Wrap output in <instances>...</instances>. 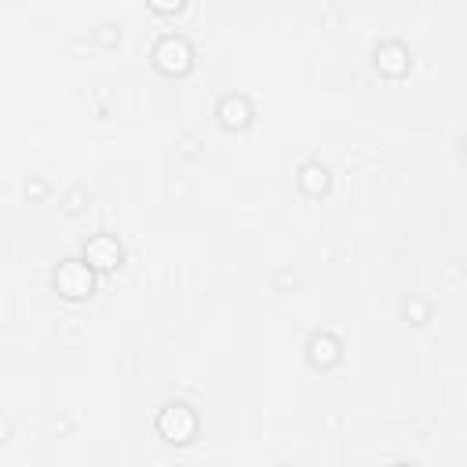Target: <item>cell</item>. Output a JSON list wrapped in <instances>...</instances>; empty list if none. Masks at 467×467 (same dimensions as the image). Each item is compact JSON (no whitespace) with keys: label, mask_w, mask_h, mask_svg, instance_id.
Wrapping results in <instances>:
<instances>
[{"label":"cell","mask_w":467,"mask_h":467,"mask_svg":"<svg viewBox=\"0 0 467 467\" xmlns=\"http://www.w3.org/2000/svg\"><path fill=\"white\" fill-rule=\"evenodd\" d=\"M150 62H153V69H157L161 77L179 80V77H190V73H193V66H197V51H193V44H190L186 36H179V33H164V36L153 44Z\"/></svg>","instance_id":"cell-1"},{"label":"cell","mask_w":467,"mask_h":467,"mask_svg":"<svg viewBox=\"0 0 467 467\" xmlns=\"http://www.w3.org/2000/svg\"><path fill=\"white\" fill-rule=\"evenodd\" d=\"M51 285H55V292H58L62 299H69V303H84V299L95 296L99 274L88 266L84 255H69V259H62V263L51 270Z\"/></svg>","instance_id":"cell-2"},{"label":"cell","mask_w":467,"mask_h":467,"mask_svg":"<svg viewBox=\"0 0 467 467\" xmlns=\"http://www.w3.org/2000/svg\"><path fill=\"white\" fill-rule=\"evenodd\" d=\"M153 431H157V438L168 441V445H190V441L197 438V431H201V420H197L193 405H186V401H168V405L157 409Z\"/></svg>","instance_id":"cell-3"},{"label":"cell","mask_w":467,"mask_h":467,"mask_svg":"<svg viewBox=\"0 0 467 467\" xmlns=\"http://www.w3.org/2000/svg\"><path fill=\"white\" fill-rule=\"evenodd\" d=\"M80 255L88 259V266H91L95 274H113V270L124 266V244H120L113 234H91V237L84 241V252H80Z\"/></svg>","instance_id":"cell-4"},{"label":"cell","mask_w":467,"mask_h":467,"mask_svg":"<svg viewBox=\"0 0 467 467\" xmlns=\"http://www.w3.org/2000/svg\"><path fill=\"white\" fill-rule=\"evenodd\" d=\"M372 62H376V73L387 77V80H401V77L412 69V55H409V47H405L401 40H383V44H376Z\"/></svg>","instance_id":"cell-5"},{"label":"cell","mask_w":467,"mask_h":467,"mask_svg":"<svg viewBox=\"0 0 467 467\" xmlns=\"http://www.w3.org/2000/svg\"><path fill=\"white\" fill-rule=\"evenodd\" d=\"M215 117H219V128H223V131H244V128L252 124L255 109H252L248 95L226 91V95L219 99V106H215Z\"/></svg>","instance_id":"cell-6"},{"label":"cell","mask_w":467,"mask_h":467,"mask_svg":"<svg viewBox=\"0 0 467 467\" xmlns=\"http://www.w3.org/2000/svg\"><path fill=\"white\" fill-rule=\"evenodd\" d=\"M343 361V339L332 336V332H314L306 339V365L317 368V372H328Z\"/></svg>","instance_id":"cell-7"},{"label":"cell","mask_w":467,"mask_h":467,"mask_svg":"<svg viewBox=\"0 0 467 467\" xmlns=\"http://www.w3.org/2000/svg\"><path fill=\"white\" fill-rule=\"evenodd\" d=\"M296 186H299L306 197H325L328 186H332V171H328L321 161H306V164H299V171H296Z\"/></svg>","instance_id":"cell-8"},{"label":"cell","mask_w":467,"mask_h":467,"mask_svg":"<svg viewBox=\"0 0 467 467\" xmlns=\"http://www.w3.org/2000/svg\"><path fill=\"white\" fill-rule=\"evenodd\" d=\"M88 201H91L88 190H84V186H73V190L62 197V212H66V215H80V212L88 208Z\"/></svg>","instance_id":"cell-9"},{"label":"cell","mask_w":467,"mask_h":467,"mask_svg":"<svg viewBox=\"0 0 467 467\" xmlns=\"http://www.w3.org/2000/svg\"><path fill=\"white\" fill-rule=\"evenodd\" d=\"M401 310H405V317H409L412 325H427V321H431V303H427V299H416V296H412V299H405Z\"/></svg>","instance_id":"cell-10"},{"label":"cell","mask_w":467,"mask_h":467,"mask_svg":"<svg viewBox=\"0 0 467 467\" xmlns=\"http://www.w3.org/2000/svg\"><path fill=\"white\" fill-rule=\"evenodd\" d=\"M146 7L161 18H171V15H182L186 11V0H146Z\"/></svg>","instance_id":"cell-11"},{"label":"cell","mask_w":467,"mask_h":467,"mask_svg":"<svg viewBox=\"0 0 467 467\" xmlns=\"http://www.w3.org/2000/svg\"><path fill=\"white\" fill-rule=\"evenodd\" d=\"M26 197H29V201L47 197V182H44V179H29V182H26Z\"/></svg>","instance_id":"cell-12"},{"label":"cell","mask_w":467,"mask_h":467,"mask_svg":"<svg viewBox=\"0 0 467 467\" xmlns=\"http://www.w3.org/2000/svg\"><path fill=\"white\" fill-rule=\"evenodd\" d=\"M102 29H106V33H99L102 44H117L120 40V26H102Z\"/></svg>","instance_id":"cell-13"}]
</instances>
